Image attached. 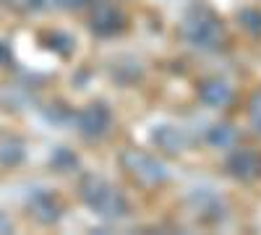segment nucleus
<instances>
[{
    "label": "nucleus",
    "instance_id": "9",
    "mask_svg": "<svg viewBox=\"0 0 261 235\" xmlns=\"http://www.w3.org/2000/svg\"><path fill=\"white\" fill-rule=\"evenodd\" d=\"M151 141L157 144L160 152L170 154V157H178L188 149V136L180 125H172V123H160L154 125V131H151Z\"/></svg>",
    "mask_w": 261,
    "mask_h": 235
},
{
    "label": "nucleus",
    "instance_id": "7",
    "mask_svg": "<svg viewBox=\"0 0 261 235\" xmlns=\"http://www.w3.org/2000/svg\"><path fill=\"white\" fill-rule=\"evenodd\" d=\"M196 217H201L204 222H220L225 220V201L222 196L212 188H193L188 196Z\"/></svg>",
    "mask_w": 261,
    "mask_h": 235
},
{
    "label": "nucleus",
    "instance_id": "1",
    "mask_svg": "<svg viewBox=\"0 0 261 235\" xmlns=\"http://www.w3.org/2000/svg\"><path fill=\"white\" fill-rule=\"evenodd\" d=\"M180 37L199 53H217L225 47V24L212 8L196 6L180 21Z\"/></svg>",
    "mask_w": 261,
    "mask_h": 235
},
{
    "label": "nucleus",
    "instance_id": "6",
    "mask_svg": "<svg viewBox=\"0 0 261 235\" xmlns=\"http://www.w3.org/2000/svg\"><path fill=\"white\" fill-rule=\"evenodd\" d=\"M227 175L241 180V183H251L256 178H261V154L253 149H235L225 162Z\"/></svg>",
    "mask_w": 261,
    "mask_h": 235
},
{
    "label": "nucleus",
    "instance_id": "10",
    "mask_svg": "<svg viewBox=\"0 0 261 235\" xmlns=\"http://www.w3.org/2000/svg\"><path fill=\"white\" fill-rule=\"evenodd\" d=\"M199 99L206 105V108H227L232 102V87L225 79H206L201 87H199Z\"/></svg>",
    "mask_w": 261,
    "mask_h": 235
},
{
    "label": "nucleus",
    "instance_id": "19",
    "mask_svg": "<svg viewBox=\"0 0 261 235\" xmlns=\"http://www.w3.org/2000/svg\"><path fill=\"white\" fill-rule=\"evenodd\" d=\"M248 120H251V128L261 136V89H256L248 102Z\"/></svg>",
    "mask_w": 261,
    "mask_h": 235
},
{
    "label": "nucleus",
    "instance_id": "14",
    "mask_svg": "<svg viewBox=\"0 0 261 235\" xmlns=\"http://www.w3.org/2000/svg\"><path fill=\"white\" fill-rule=\"evenodd\" d=\"M141 76H144V66H141L136 58H118V60L113 63V79L120 81L123 87L136 84Z\"/></svg>",
    "mask_w": 261,
    "mask_h": 235
},
{
    "label": "nucleus",
    "instance_id": "22",
    "mask_svg": "<svg viewBox=\"0 0 261 235\" xmlns=\"http://www.w3.org/2000/svg\"><path fill=\"white\" fill-rule=\"evenodd\" d=\"M13 60V55H11V47L6 45L3 39H0V66H6V63H11Z\"/></svg>",
    "mask_w": 261,
    "mask_h": 235
},
{
    "label": "nucleus",
    "instance_id": "15",
    "mask_svg": "<svg viewBox=\"0 0 261 235\" xmlns=\"http://www.w3.org/2000/svg\"><path fill=\"white\" fill-rule=\"evenodd\" d=\"M6 8H11V11H16V13H24V16H29V13H42V11H47V8H53V0H0Z\"/></svg>",
    "mask_w": 261,
    "mask_h": 235
},
{
    "label": "nucleus",
    "instance_id": "4",
    "mask_svg": "<svg viewBox=\"0 0 261 235\" xmlns=\"http://www.w3.org/2000/svg\"><path fill=\"white\" fill-rule=\"evenodd\" d=\"M73 125L81 139L86 141H102L107 134L113 131V110L110 105L102 102V99H94L89 105H84L81 110H76L73 115Z\"/></svg>",
    "mask_w": 261,
    "mask_h": 235
},
{
    "label": "nucleus",
    "instance_id": "17",
    "mask_svg": "<svg viewBox=\"0 0 261 235\" xmlns=\"http://www.w3.org/2000/svg\"><path fill=\"white\" fill-rule=\"evenodd\" d=\"M50 50H55L60 58H68L76 50V37H71L68 32H53L50 34Z\"/></svg>",
    "mask_w": 261,
    "mask_h": 235
},
{
    "label": "nucleus",
    "instance_id": "16",
    "mask_svg": "<svg viewBox=\"0 0 261 235\" xmlns=\"http://www.w3.org/2000/svg\"><path fill=\"white\" fill-rule=\"evenodd\" d=\"M50 165L58 170V173H71V170L79 167V157L71 152V149H65V146H58L53 157H50Z\"/></svg>",
    "mask_w": 261,
    "mask_h": 235
},
{
    "label": "nucleus",
    "instance_id": "23",
    "mask_svg": "<svg viewBox=\"0 0 261 235\" xmlns=\"http://www.w3.org/2000/svg\"><path fill=\"white\" fill-rule=\"evenodd\" d=\"M13 230V222L3 215V212H0V232H11Z\"/></svg>",
    "mask_w": 261,
    "mask_h": 235
},
{
    "label": "nucleus",
    "instance_id": "8",
    "mask_svg": "<svg viewBox=\"0 0 261 235\" xmlns=\"http://www.w3.org/2000/svg\"><path fill=\"white\" fill-rule=\"evenodd\" d=\"M29 215L42 222V225H55L60 217H63V204L60 199L53 194V191H45L39 188L29 196Z\"/></svg>",
    "mask_w": 261,
    "mask_h": 235
},
{
    "label": "nucleus",
    "instance_id": "5",
    "mask_svg": "<svg viewBox=\"0 0 261 235\" xmlns=\"http://www.w3.org/2000/svg\"><path fill=\"white\" fill-rule=\"evenodd\" d=\"M128 18L123 13V8H118L115 3H105L97 0L92 6V16H89V29L97 37H118L125 32Z\"/></svg>",
    "mask_w": 261,
    "mask_h": 235
},
{
    "label": "nucleus",
    "instance_id": "18",
    "mask_svg": "<svg viewBox=\"0 0 261 235\" xmlns=\"http://www.w3.org/2000/svg\"><path fill=\"white\" fill-rule=\"evenodd\" d=\"M238 21L243 24L246 32H251L253 37H261V8H243L238 13Z\"/></svg>",
    "mask_w": 261,
    "mask_h": 235
},
{
    "label": "nucleus",
    "instance_id": "11",
    "mask_svg": "<svg viewBox=\"0 0 261 235\" xmlns=\"http://www.w3.org/2000/svg\"><path fill=\"white\" fill-rule=\"evenodd\" d=\"M24 157H27V144H24V139L11 136V134L0 136V165L16 167V165L24 162Z\"/></svg>",
    "mask_w": 261,
    "mask_h": 235
},
{
    "label": "nucleus",
    "instance_id": "21",
    "mask_svg": "<svg viewBox=\"0 0 261 235\" xmlns=\"http://www.w3.org/2000/svg\"><path fill=\"white\" fill-rule=\"evenodd\" d=\"M97 0H53V8L60 11H84V8H92Z\"/></svg>",
    "mask_w": 261,
    "mask_h": 235
},
{
    "label": "nucleus",
    "instance_id": "13",
    "mask_svg": "<svg viewBox=\"0 0 261 235\" xmlns=\"http://www.w3.org/2000/svg\"><path fill=\"white\" fill-rule=\"evenodd\" d=\"M206 144L214 149H232L238 144V128L232 123H214L206 128Z\"/></svg>",
    "mask_w": 261,
    "mask_h": 235
},
{
    "label": "nucleus",
    "instance_id": "12",
    "mask_svg": "<svg viewBox=\"0 0 261 235\" xmlns=\"http://www.w3.org/2000/svg\"><path fill=\"white\" fill-rule=\"evenodd\" d=\"M34 102V94L18 84H11V87H0V110H24Z\"/></svg>",
    "mask_w": 261,
    "mask_h": 235
},
{
    "label": "nucleus",
    "instance_id": "3",
    "mask_svg": "<svg viewBox=\"0 0 261 235\" xmlns=\"http://www.w3.org/2000/svg\"><path fill=\"white\" fill-rule=\"evenodd\" d=\"M120 167L125 170L130 180H136L144 188H160L170 180V167L154 154L144 152V149H123Z\"/></svg>",
    "mask_w": 261,
    "mask_h": 235
},
{
    "label": "nucleus",
    "instance_id": "20",
    "mask_svg": "<svg viewBox=\"0 0 261 235\" xmlns=\"http://www.w3.org/2000/svg\"><path fill=\"white\" fill-rule=\"evenodd\" d=\"M73 110H68V108H60V105H55L53 110H45V118L50 120V123H58V125H65V123H73Z\"/></svg>",
    "mask_w": 261,
    "mask_h": 235
},
{
    "label": "nucleus",
    "instance_id": "2",
    "mask_svg": "<svg viewBox=\"0 0 261 235\" xmlns=\"http://www.w3.org/2000/svg\"><path fill=\"white\" fill-rule=\"evenodd\" d=\"M79 196H81V201L89 206L97 217L110 220V222L123 220V217L128 215V209H130V204H128V199H125L123 191H120L118 186H113L107 178L94 175V173H86V175L81 178V183H79Z\"/></svg>",
    "mask_w": 261,
    "mask_h": 235
}]
</instances>
